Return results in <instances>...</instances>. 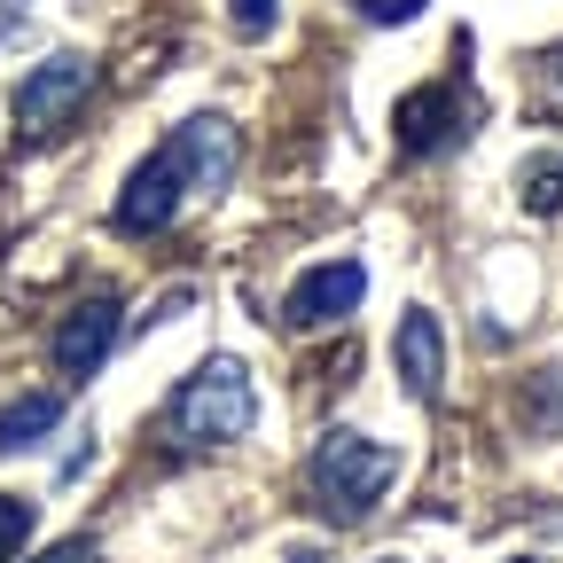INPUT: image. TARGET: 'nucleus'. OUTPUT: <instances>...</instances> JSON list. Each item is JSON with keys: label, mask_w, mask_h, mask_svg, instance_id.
Masks as SVG:
<instances>
[{"label": "nucleus", "mask_w": 563, "mask_h": 563, "mask_svg": "<svg viewBox=\"0 0 563 563\" xmlns=\"http://www.w3.org/2000/svg\"><path fill=\"white\" fill-rule=\"evenodd\" d=\"M173 422V439L180 446H235L251 439V422H258V384L243 361H228V352H211V361H196L165 407Z\"/></svg>", "instance_id": "1"}, {"label": "nucleus", "mask_w": 563, "mask_h": 563, "mask_svg": "<svg viewBox=\"0 0 563 563\" xmlns=\"http://www.w3.org/2000/svg\"><path fill=\"white\" fill-rule=\"evenodd\" d=\"M306 477H313V501H321L336 525H361L384 493H391V477H399V446L352 431V422H336V431H321Z\"/></svg>", "instance_id": "2"}, {"label": "nucleus", "mask_w": 563, "mask_h": 563, "mask_svg": "<svg viewBox=\"0 0 563 563\" xmlns=\"http://www.w3.org/2000/svg\"><path fill=\"white\" fill-rule=\"evenodd\" d=\"M87 95H95V55H47V63H32L24 79H16V133L24 141H47V133H63L70 118L87 110Z\"/></svg>", "instance_id": "3"}, {"label": "nucleus", "mask_w": 563, "mask_h": 563, "mask_svg": "<svg viewBox=\"0 0 563 563\" xmlns=\"http://www.w3.org/2000/svg\"><path fill=\"white\" fill-rule=\"evenodd\" d=\"M361 298H368V266L361 258H321V266H306L290 290H282V329H336V321H352L361 313Z\"/></svg>", "instance_id": "4"}, {"label": "nucleus", "mask_w": 563, "mask_h": 563, "mask_svg": "<svg viewBox=\"0 0 563 563\" xmlns=\"http://www.w3.org/2000/svg\"><path fill=\"white\" fill-rule=\"evenodd\" d=\"M180 203H188V173H180L173 150H157V157H141V165L125 173L110 220H118L125 235H165V228L180 220Z\"/></svg>", "instance_id": "5"}, {"label": "nucleus", "mask_w": 563, "mask_h": 563, "mask_svg": "<svg viewBox=\"0 0 563 563\" xmlns=\"http://www.w3.org/2000/svg\"><path fill=\"white\" fill-rule=\"evenodd\" d=\"M165 150L180 157V173H188V196H220V188L243 173V133H235L220 110H203V118H180Z\"/></svg>", "instance_id": "6"}, {"label": "nucleus", "mask_w": 563, "mask_h": 563, "mask_svg": "<svg viewBox=\"0 0 563 563\" xmlns=\"http://www.w3.org/2000/svg\"><path fill=\"white\" fill-rule=\"evenodd\" d=\"M391 133H399L407 157H439V150H454V141H470V95L446 87V79L439 87H415V95H399Z\"/></svg>", "instance_id": "7"}, {"label": "nucleus", "mask_w": 563, "mask_h": 563, "mask_svg": "<svg viewBox=\"0 0 563 563\" xmlns=\"http://www.w3.org/2000/svg\"><path fill=\"white\" fill-rule=\"evenodd\" d=\"M391 368H399V391H407L415 407H439V391H446V329H439L431 306H407V313H399V329H391Z\"/></svg>", "instance_id": "8"}, {"label": "nucleus", "mask_w": 563, "mask_h": 563, "mask_svg": "<svg viewBox=\"0 0 563 563\" xmlns=\"http://www.w3.org/2000/svg\"><path fill=\"white\" fill-rule=\"evenodd\" d=\"M118 329H125V306L110 298V290H95V298H79L63 313V329H55V368L70 376V384H87L102 361H110V344H118Z\"/></svg>", "instance_id": "9"}, {"label": "nucleus", "mask_w": 563, "mask_h": 563, "mask_svg": "<svg viewBox=\"0 0 563 563\" xmlns=\"http://www.w3.org/2000/svg\"><path fill=\"white\" fill-rule=\"evenodd\" d=\"M55 422H63V391H24V399H9V407H0V454L40 446Z\"/></svg>", "instance_id": "10"}, {"label": "nucleus", "mask_w": 563, "mask_h": 563, "mask_svg": "<svg viewBox=\"0 0 563 563\" xmlns=\"http://www.w3.org/2000/svg\"><path fill=\"white\" fill-rule=\"evenodd\" d=\"M32 532H40V509L24 501V493H0V563H16Z\"/></svg>", "instance_id": "11"}, {"label": "nucleus", "mask_w": 563, "mask_h": 563, "mask_svg": "<svg viewBox=\"0 0 563 563\" xmlns=\"http://www.w3.org/2000/svg\"><path fill=\"white\" fill-rule=\"evenodd\" d=\"M525 211H563V157H540L532 173H525Z\"/></svg>", "instance_id": "12"}, {"label": "nucleus", "mask_w": 563, "mask_h": 563, "mask_svg": "<svg viewBox=\"0 0 563 563\" xmlns=\"http://www.w3.org/2000/svg\"><path fill=\"white\" fill-rule=\"evenodd\" d=\"M352 9H361V24H384V32H399V24H415L422 9H431V0H352Z\"/></svg>", "instance_id": "13"}, {"label": "nucleus", "mask_w": 563, "mask_h": 563, "mask_svg": "<svg viewBox=\"0 0 563 563\" xmlns=\"http://www.w3.org/2000/svg\"><path fill=\"white\" fill-rule=\"evenodd\" d=\"M274 16H282V0H235V32H243V40H266Z\"/></svg>", "instance_id": "14"}, {"label": "nucleus", "mask_w": 563, "mask_h": 563, "mask_svg": "<svg viewBox=\"0 0 563 563\" xmlns=\"http://www.w3.org/2000/svg\"><path fill=\"white\" fill-rule=\"evenodd\" d=\"M540 110H548V118H563V47H548V55H540Z\"/></svg>", "instance_id": "15"}, {"label": "nucleus", "mask_w": 563, "mask_h": 563, "mask_svg": "<svg viewBox=\"0 0 563 563\" xmlns=\"http://www.w3.org/2000/svg\"><path fill=\"white\" fill-rule=\"evenodd\" d=\"M40 563H102V548H95V540H63V548H47Z\"/></svg>", "instance_id": "16"}, {"label": "nucleus", "mask_w": 563, "mask_h": 563, "mask_svg": "<svg viewBox=\"0 0 563 563\" xmlns=\"http://www.w3.org/2000/svg\"><path fill=\"white\" fill-rule=\"evenodd\" d=\"M290 563H336L329 548H290Z\"/></svg>", "instance_id": "17"}, {"label": "nucleus", "mask_w": 563, "mask_h": 563, "mask_svg": "<svg viewBox=\"0 0 563 563\" xmlns=\"http://www.w3.org/2000/svg\"><path fill=\"white\" fill-rule=\"evenodd\" d=\"M517 563H532V555H517Z\"/></svg>", "instance_id": "18"}, {"label": "nucleus", "mask_w": 563, "mask_h": 563, "mask_svg": "<svg viewBox=\"0 0 563 563\" xmlns=\"http://www.w3.org/2000/svg\"><path fill=\"white\" fill-rule=\"evenodd\" d=\"M391 563H399V555H391Z\"/></svg>", "instance_id": "19"}]
</instances>
